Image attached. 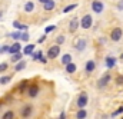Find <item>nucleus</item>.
I'll return each mask as SVG.
<instances>
[{"instance_id":"20e7f679","label":"nucleus","mask_w":123,"mask_h":119,"mask_svg":"<svg viewBox=\"0 0 123 119\" xmlns=\"http://www.w3.org/2000/svg\"><path fill=\"white\" fill-rule=\"evenodd\" d=\"M92 9H93L94 13H100V12L103 10V3H102V1H97V0L93 1L92 3Z\"/></svg>"},{"instance_id":"bb28decb","label":"nucleus","mask_w":123,"mask_h":119,"mask_svg":"<svg viewBox=\"0 0 123 119\" xmlns=\"http://www.w3.org/2000/svg\"><path fill=\"white\" fill-rule=\"evenodd\" d=\"M12 37H13V39H16V40H17V39H20V32H16V33H12Z\"/></svg>"},{"instance_id":"7c9ffc66","label":"nucleus","mask_w":123,"mask_h":119,"mask_svg":"<svg viewBox=\"0 0 123 119\" xmlns=\"http://www.w3.org/2000/svg\"><path fill=\"white\" fill-rule=\"evenodd\" d=\"M6 69H7V63H0V72H3Z\"/></svg>"},{"instance_id":"f704fd0d","label":"nucleus","mask_w":123,"mask_h":119,"mask_svg":"<svg viewBox=\"0 0 123 119\" xmlns=\"http://www.w3.org/2000/svg\"><path fill=\"white\" fill-rule=\"evenodd\" d=\"M116 82H117V83H123V78H122V76H120V78H117V79H116Z\"/></svg>"},{"instance_id":"2f4dec72","label":"nucleus","mask_w":123,"mask_h":119,"mask_svg":"<svg viewBox=\"0 0 123 119\" xmlns=\"http://www.w3.org/2000/svg\"><path fill=\"white\" fill-rule=\"evenodd\" d=\"M53 30H55V26H47V27L44 29V32H46V33H50V32H53Z\"/></svg>"},{"instance_id":"4468645a","label":"nucleus","mask_w":123,"mask_h":119,"mask_svg":"<svg viewBox=\"0 0 123 119\" xmlns=\"http://www.w3.org/2000/svg\"><path fill=\"white\" fill-rule=\"evenodd\" d=\"M115 63H116V59H115V58H110V56L106 58V66H107V67H113Z\"/></svg>"},{"instance_id":"72a5a7b5","label":"nucleus","mask_w":123,"mask_h":119,"mask_svg":"<svg viewBox=\"0 0 123 119\" xmlns=\"http://www.w3.org/2000/svg\"><path fill=\"white\" fill-rule=\"evenodd\" d=\"M0 50H1L3 53H4V52H9V46H3V47H1Z\"/></svg>"},{"instance_id":"4c0bfd02","label":"nucleus","mask_w":123,"mask_h":119,"mask_svg":"<svg viewBox=\"0 0 123 119\" xmlns=\"http://www.w3.org/2000/svg\"><path fill=\"white\" fill-rule=\"evenodd\" d=\"M39 1H42V3H44V1H47V0H39Z\"/></svg>"},{"instance_id":"423d86ee","label":"nucleus","mask_w":123,"mask_h":119,"mask_svg":"<svg viewBox=\"0 0 123 119\" xmlns=\"http://www.w3.org/2000/svg\"><path fill=\"white\" fill-rule=\"evenodd\" d=\"M87 105V96L86 95H82L79 99H77V106L79 108H85Z\"/></svg>"},{"instance_id":"b1692460","label":"nucleus","mask_w":123,"mask_h":119,"mask_svg":"<svg viewBox=\"0 0 123 119\" xmlns=\"http://www.w3.org/2000/svg\"><path fill=\"white\" fill-rule=\"evenodd\" d=\"M9 82H10V76H4V78L0 79V83H1V85H6V83H9Z\"/></svg>"},{"instance_id":"e433bc0d","label":"nucleus","mask_w":123,"mask_h":119,"mask_svg":"<svg viewBox=\"0 0 123 119\" xmlns=\"http://www.w3.org/2000/svg\"><path fill=\"white\" fill-rule=\"evenodd\" d=\"M59 119H64V115L62 113V115H60V118H59Z\"/></svg>"},{"instance_id":"6e6552de","label":"nucleus","mask_w":123,"mask_h":119,"mask_svg":"<svg viewBox=\"0 0 123 119\" xmlns=\"http://www.w3.org/2000/svg\"><path fill=\"white\" fill-rule=\"evenodd\" d=\"M109 80H110V75H105L100 80H99V88H103V86H106L107 83H109Z\"/></svg>"},{"instance_id":"4be33fe9","label":"nucleus","mask_w":123,"mask_h":119,"mask_svg":"<svg viewBox=\"0 0 123 119\" xmlns=\"http://www.w3.org/2000/svg\"><path fill=\"white\" fill-rule=\"evenodd\" d=\"M33 6H34V4H33L31 1H27V3L25 4V10H26V12H31V10H33Z\"/></svg>"},{"instance_id":"2eb2a0df","label":"nucleus","mask_w":123,"mask_h":119,"mask_svg":"<svg viewBox=\"0 0 123 119\" xmlns=\"http://www.w3.org/2000/svg\"><path fill=\"white\" fill-rule=\"evenodd\" d=\"M94 67H96V63H94L93 60H89V62L86 63V70H87V72H92V70H94Z\"/></svg>"},{"instance_id":"9d476101","label":"nucleus","mask_w":123,"mask_h":119,"mask_svg":"<svg viewBox=\"0 0 123 119\" xmlns=\"http://www.w3.org/2000/svg\"><path fill=\"white\" fill-rule=\"evenodd\" d=\"M37 93H39V86H37V85H31L30 88H29V96L34 98Z\"/></svg>"},{"instance_id":"412c9836","label":"nucleus","mask_w":123,"mask_h":119,"mask_svg":"<svg viewBox=\"0 0 123 119\" xmlns=\"http://www.w3.org/2000/svg\"><path fill=\"white\" fill-rule=\"evenodd\" d=\"M13 118H14V113H13L12 111H9V112H6V113L3 115L1 119H13Z\"/></svg>"},{"instance_id":"58836bf2","label":"nucleus","mask_w":123,"mask_h":119,"mask_svg":"<svg viewBox=\"0 0 123 119\" xmlns=\"http://www.w3.org/2000/svg\"><path fill=\"white\" fill-rule=\"evenodd\" d=\"M1 14H3V13H1V12H0V17H1Z\"/></svg>"},{"instance_id":"aec40b11","label":"nucleus","mask_w":123,"mask_h":119,"mask_svg":"<svg viewBox=\"0 0 123 119\" xmlns=\"http://www.w3.org/2000/svg\"><path fill=\"white\" fill-rule=\"evenodd\" d=\"M69 62H72V56H70V55H64V56L62 58V63H63V65H67Z\"/></svg>"},{"instance_id":"9b49d317","label":"nucleus","mask_w":123,"mask_h":119,"mask_svg":"<svg viewBox=\"0 0 123 119\" xmlns=\"http://www.w3.org/2000/svg\"><path fill=\"white\" fill-rule=\"evenodd\" d=\"M43 4H44V10H47V12L55 9V1H53V0H47V1H44Z\"/></svg>"},{"instance_id":"473e14b6","label":"nucleus","mask_w":123,"mask_h":119,"mask_svg":"<svg viewBox=\"0 0 123 119\" xmlns=\"http://www.w3.org/2000/svg\"><path fill=\"white\" fill-rule=\"evenodd\" d=\"M26 86H27V82H23V83L20 85V90H25L26 89Z\"/></svg>"},{"instance_id":"c9c22d12","label":"nucleus","mask_w":123,"mask_h":119,"mask_svg":"<svg viewBox=\"0 0 123 119\" xmlns=\"http://www.w3.org/2000/svg\"><path fill=\"white\" fill-rule=\"evenodd\" d=\"M117 7H119L120 10H122V9H123V0H122V1H120V3H119V4H117Z\"/></svg>"},{"instance_id":"6ab92c4d","label":"nucleus","mask_w":123,"mask_h":119,"mask_svg":"<svg viewBox=\"0 0 123 119\" xmlns=\"http://www.w3.org/2000/svg\"><path fill=\"white\" fill-rule=\"evenodd\" d=\"M25 66H26V63H25V62H19V63L14 66V70H16V72H19V70L25 69Z\"/></svg>"},{"instance_id":"0eeeda50","label":"nucleus","mask_w":123,"mask_h":119,"mask_svg":"<svg viewBox=\"0 0 123 119\" xmlns=\"http://www.w3.org/2000/svg\"><path fill=\"white\" fill-rule=\"evenodd\" d=\"M19 50H20V43H19V42H14V45L9 47V53H12V55L17 53Z\"/></svg>"},{"instance_id":"5701e85b","label":"nucleus","mask_w":123,"mask_h":119,"mask_svg":"<svg viewBox=\"0 0 123 119\" xmlns=\"http://www.w3.org/2000/svg\"><path fill=\"white\" fill-rule=\"evenodd\" d=\"M74 7H77V4H69L67 7H64V10H63V12H64V13H67V12H70V10H73Z\"/></svg>"},{"instance_id":"f3484780","label":"nucleus","mask_w":123,"mask_h":119,"mask_svg":"<svg viewBox=\"0 0 123 119\" xmlns=\"http://www.w3.org/2000/svg\"><path fill=\"white\" fill-rule=\"evenodd\" d=\"M33 50H34V46H33V45H27V46L23 49L25 55H31V53H33Z\"/></svg>"},{"instance_id":"1a4fd4ad","label":"nucleus","mask_w":123,"mask_h":119,"mask_svg":"<svg viewBox=\"0 0 123 119\" xmlns=\"http://www.w3.org/2000/svg\"><path fill=\"white\" fill-rule=\"evenodd\" d=\"M77 26H79V20L74 17V19H72L70 20V25H69V29L70 32H74V30H77Z\"/></svg>"},{"instance_id":"7ed1b4c3","label":"nucleus","mask_w":123,"mask_h":119,"mask_svg":"<svg viewBox=\"0 0 123 119\" xmlns=\"http://www.w3.org/2000/svg\"><path fill=\"white\" fill-rule=\"evenodd\" d=\"M82 27L83 29H89L90 26H92V16H89V14H86L83 19H82Z\"/></svg>"},{"instance_id":"f03ea898","label":"nucleus","mask_w":123,"mask_h":119,"mask_svg":"<svg viewBox=\"0 0 123 119\" xmlns=\"http://www.w3.org/2000/svg\"><path fill=\"white\" fill-rule=\"evenodd\" d=\"M122 34L123 32L120 27H116V29L112 30V34H110V37H112V40H115V42H119L120 39H122Z\"/></svg>"},{"instance_id":"dca6fc26","label":"nucleus","mask_w":123,"mask_h":119,"mask_svg":"<svg viewBox=\"0 0 123 119\" xmlns=\"http://www.w3.org/2000/svg\"><path fill=\"white\" fill-rule=\"evenodd\" d=\"M22 115H23L25 118L30 116V115H31V108H30V106H25V108H23V112H22Z\"/></svg>"},{"instance_id":"ea45409f","label":"nucleus","mask_w":123,"mask_h":119,"mask_svg":"<svg viewBox=\"0 0 123 119\" xmlns=\"http://www.w3.org/2000/svg\"><path fill=\"white\" fill-rule=\"evenodd\" d=\"M122 119H123V118H122Z\"/></svg>"},{"instance_id":"393cba45","label":"nucleus","mask_w":123,"mask_h":119,"mask_svg":"<svg viewBox=\"0 0 123 119\" xmlns=\"http://www.w3.org/2000/svg\"><path fill=\"white\" fill-rule=\"evenodd\" d=\"M12 59L14 60V62H16V60H20V59H22V53H19V52H17V53H14Z\"/></svg>"},{"instance_id":"a878e982","label":"nucleus","mask_w":123,"mask_h":119,"mask_svg":"<svg viewBox=\"0 0 123 119\" xmlns=\"http://www.w3.org/2000/svg\"><path fill=\"white\" fill-rule=\"evenodd\" d=\"M119 113H123V106H120V108H119L116 112H113V115H112V116H117Z\"/></svg>"},{"instance_id":"cd10ccee","label":"nucleus","mask_w":123,"mask_h":119,"mask_svg":"<svg viewBox=\"0 0 123 119\" xmlns=\"http://www.w3.org/2000/svg\"><path fill=\"white\" fill-rule=\"evenodd\" d=\"M33 59H34V60L42 59V52H39V53H34V55H33Z\"/></svg>"},{"instance_id":"39448f33","label":"nucleus","mask_w":123,"mask_h":119,"mask_svg":"<svg viewBox=\"0 0 123 119\" xmlns=\"http://www.w3.org/2000/svg\"><path fill=\"white\" fill-rule=\"evenodd\" d=\"M74 47H76L77 50H83V49L86 47V40H85V39H77V40L74 42Z\"/></svg>"},{"instance_id":"c85d7f7f","label":"nucleus","mask_w":123,"mask_h":119,"mask_svg":"<svg viewBox=\"0 0 123 119\" xmlns=\"http://www.w3.org/2000/svg\"><path fill=\"white\" fill-rule=\"evenodd\" d=\"M20 39L22 40H29V34L27 33H23V34H20Z\"/></svg>"},{"instance_id":"f8f14e48","label":"nucleus","mask_w":123,"mask_h":119,"mask_svg":"<svg viewBox=\"0 0 123 119\" xmlns=\"http://www.w3.org/2000/svg\"><path fill=\"white\" fill-rule=\"evenodd\" d=\"M86 116H87V112H86L83 108H80V111L76 113V118H77V119H85Z\"/></svg>"},{"instance_id":"c756f323","label":"nucleus","mask_w":123,"mask_h":119,"mask_svg":"<svg viewBox=\"0 0 123 119\" xmlns=\"http://www.w3.org/2000/svg\"><path fill=\"white\" fill-rule=\"evenodd\" d=\"M56 42H57V45H62V43H63V42H64V36H59V37H57V40H56Z\"/></svg>"},{"instance_id":"f257e3e1","label":"nucleus","mask_w":123,"mask_h":119,"mask_svg":"<svg viewBox=\"0 0 123 119\" xmlns=\"http://www.w3.org/2000/svg\"><path fill=\"white\" fill-rule=\"evenodd\" d=\"M59 53H60L59 46H52V47H49V50H47V58H49V59H55V58H57Z\"/></svg>"},{"instance_id":"ddd939ff","label":"nucleus","mask_w":123,"mask_h":119,"mask_svg":"<svg viewBox=\"0 0 123 119\" xmlns=\"http://www.w3.org/2000/svg\"><path fill=\"white\" fill-rule=\"evenodd\" d=\"M66 70H67L69 73H73V72H76V65H74V63H72V62H69V63L66 65Z\"/></svg>"},{"instance_id":"a211bd4d","label":"nucleus","mask_w":123,"mask_h":119,"mask_svg":"<svg viewBox=\"0 0 123 119\" xmlns=\"http://www.w3.org/2000/svg\"><path fill=\"white\" fill-rule=\"evenodd\" d=\"M13 26H14L16 29H19V30H26L27 29L26 25H22V23H19V22H13Z\"/></svg>"}]
</instances>
